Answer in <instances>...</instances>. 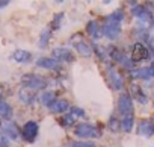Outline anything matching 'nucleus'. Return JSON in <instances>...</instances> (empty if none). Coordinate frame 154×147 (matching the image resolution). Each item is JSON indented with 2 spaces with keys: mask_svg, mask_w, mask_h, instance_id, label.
I'll use <instances>...</instances> for the list:
<instances>
[{
  "mask_svg": "<svg viewBox=\"0 0 154 147\" xmlns=\"http://www.w3.org/2000/svg\"><path fill=\"white\" fill-rule=\"evenodd\" d=\"M21 84L24 85V88H29L32 91H38V90H44L47 87V81L39 76V75H33V73H29V75H24L21 78Z\"/></svg>",
  "mask_w": 154,
  "mask_h": 147,
  "instance_id": "f257e3e1",
  "label": "nucleus"
},
{
  "mask_svg": "<svg viewBox=\"0 0 154 147\" xmlns=\"http://www.w3.org/2000/svg\"><path fill=\"white\" fill-rule=\"evenodd\" d=\"M38 132H39L38 123H35V121H27V123L23 126V129H21V136H23V139H24L26 142H33V141L36 139V136H38Z\"/></svg>",
  "mask_w": 154,
  "mask_h": 147,
  "instance_id": "f03ea898",
  "label": "nucleus"
},
{
  "mask_svg": "<svg viewBox=\"0 0 154 147\" xmlns=\"http://www.w3.org/2000/svg\"><path fill=\"white\" fill-rule=\"evenodd\" d=\"M75 135L80 136V138H94V136H98L100 132L95 126L89 124V123H83V124H79L75 127Z\"/></svg>",
  "mask_w": 154,
  "mask_h": 147,
  "instance_id": "7ed1b4c3",
  "label": "nucleus"
},
{
  "mask_svg": "<svg viewBox=\"0 0 154 147\" xmlns=\"http://www.w3.org/2000/svg\"><path fill=\"white\" fill-rule=\"evenodd\" d=\"M118 111L127 117V115H131L133 114V100L128 94H121L119 99H118Z\"/></svg>",
  "mask_w": 154,
  "mask_h": 147,
  "instance_id": "20e7f679",
  "label": "nucleus"
},
{
  "mask_svg": "<svg viewBox=\"0 0 154 147\" xmlns=\"http://www.w3.org/2000/svg\"><path fill=\"white\" fill-rule=\"evenodd\" d=\"M131 61L134 62H139V61H143V59H148L149 58V50L146 46H143L142 43H136L131 49Z\"/></svg>",
  "mask_w": 154,
  "mask_h": 147,
  "instance_id": "39448f33",
  "label": "nucleus"
},
{
  "mask_svg": "<svg viewBox=\"0 0 154 147\" xmlns=\"http://www.w3.org/2000/svg\"><path fill=\"white\" fill-rule=\"evenodd\" d=\"M51 55H53V58L57 59L59 62H60V61L71 62V61L74 59V55H72V52H71L68 47H56V49H53Z\"/></svg>",
  "mask_w": 154,
  "mask_h": 147,
  "instance_id": "423d86ee",
  "label": "nucleus"
},
{
  "mask_svg": "<svg viewBox=\"0 0 154 147\" xmlns=\"http://www.w3.org/2000/svg\"><path fill=\"white\" fill-rule=\"evenodd\" d=\"M2 127H3V133L9 138V139H17L20 136V130L17 127V124L11 120H3L2 123Z\"/></svg>",
  "mask_w": 154,
  "mask_h": 147,
  "instance_id": "0eeeda50",
  "label": "nucleus"
},
{
  "mask_svg": "<svg viewBox=\"0 0 154 147\" xmlns=\"http://www.w3.org/2000/svg\"><path fill=\"white\" fill-rule=\"evenodd\" d=\"M103 32H104V35H106L109 40H116V38L121 35V24H115V23L106 21Z\"/></svg>",
  "mask_w": 154,
  "mask_h": 147,
  "instance_id": "6e6552de",
  "label": "nucleus"
},
{
  "mask_svg": "<svg viewBox=\"0 0 154 147\" xmlns=\"http://www.w3.org/2000/svg\"><path fill=\"white\" fill-rule=\"evenodd\" d=\"M74 43V47L75 50L79 52L83 58H91L92 56V49L89 47V44H86L83 40H79V41H75V40H71Z\"/></svg>",
  "mask_w": 154,
  "mask_h": 147,
  "instance_id": "1a4fd4ad",
  "label": "nucleus"
},
{
  "mask_svg": "<svg viewBox=\"0 0 154 147\" xmlns=\"http://www.w3.org/2000/svg\"><path fill=\"white\" fill-rule=\"evenodd\" d=\"M131 14H133L134 17H137L139 20H142V21L154 20V18H152V14H151L145 6H134V8L131 9Z\"/></svg>",
  "mask_w": 154,
  "mask_h": 147,
  "instance_id": "9d476101",
  "label": "nucleus"
},
{
  "mask_svg": "<svg viewBox=\"0 0 154 147\" xmlns=\"http://www.w3.org/2000/svg\"><path fill=\"white\" fill-rule=\"evenodd\" d=\"M36 65L39 68H47V70H56L59 67V61L54 58H39L36 61Z\"/></svg>",
  "mask_w": 154,
  "mask_h": 147,
  "instance_id": "9b49d317",
  "label": "nucleus"
},
{
  "mask_svg": "<svg viewBox=\"0 0 154 147\" xmlns=\"http://www.w3.org/2000/svg\"><path fill=\"white\" fill-rule=\"evenodd\" d=\"M12 59L17 61V62H20V64H27V62L32 61V53L27 52V50L18 49V50H15V52L12 53Z\"/></svg>",
  "mask_w": 154,
  "mask_h": 147,
  "instance_id": "f8f14e48",
  "label": "nucleus"
},
{
  "mask_svg": "<svg viewBox=\"0 0 154 147\" xmlns=\"http://www.w3.org/2000/svg\"><path fill=\"white\" fill-rule=\"evenodd\" d=\"M0 117H2L3 120H11L12 118V108L3 97H0Z\"/></svg>",
  "mask_w": 154,
  "mask_h": 147,
  "instance_id": "ddd939ff",
  "label": "nucleus"
},
{
  "mask_svg": "<svg viewBox=\"0 0 154 147\" xmlns=\"http://www.w3.org/2000/svg\"><path fill=\"white\" fill-rule=\"evenodd\" d=\"M50 109H51V112H54V114H62V112H65V111L69 109V102H68L66 99H57Z\"/></svg>",
  "mask_w": 154,
  "mask_h": 147,
  "instance_id": "4468645a",
  "label": "nucleus"
},
{
  "mask_svg": "<svg viewBox=\"0 0 154 147\" xmlns=\"http://www.w3.org/2000/svg\"><path fill=\"white\" fill-rule=\"evenodd\" d=\"M109 81H110V84H112V87L115 88V90H122V87H124V82H122V78L118 75V73L115 71V70H109Z\"/></svg>",
  "mask_w": 154,
  "mask_h": 147,
  "instance_id": "2eb2a0df",
  "label": "nucleus"
},
{
  "mask_svg": "<svg viewBox=\"0 0 154 147\" xmlns=\"http://www.w3.org/2000/svg\"><path fill=\"white\" fill-rule=\"evenodd\" d=\"M86 32H88V35L92 38V40H98L103 34V30L100 29V26H98V23L97 21H89L88 23V26H86Z\"/></svg>",
  "mask_w": 154,
  "mask_h": 147,
  "instance_id": "dca6fc26",
  "label": "nucleus"
},
{
  "mask_svg": "<svg viewBox=\"0 0 154 147\" xmlns=\"http://www.w3.org/2000/svg\"><path fill=\"white\" fill-rule=\"evenodd\" d=\"M154 133V124L149 120H142L139 123V135L143 136H151Z\"/></svg>",
  "mask_w": 154,
  "mask_h": 147,
  "instance_id": "f3484780",
  "label": "nucleus"
},
{
  "mask_svg": "<svg viewBox=\"0 0 154 147\" xmlns=\"http://www.w3.org/2000/svg\"><path fill=\"white\" fill-rule=\"evenodd\" d=\"M18 97H20L21 102L30 105V103H33V100H35V91H32V90H29V88H21L20 93H18Z\"/></svg>",
  "mask_w": 154,
  "mask_h": 147,
  "instance_id": "a211bd4d",
  "label": "nucleus"
},
{
  "mask_svg": "<svg viewBox=\"0 0 154 147\" xmlns=\"http://www.w3.org/2000/svg\"><path fill=\"white\" fill-rule=\"evenodd\" d=\"M39 100H41V103H42L44 106L51 108V106H53V103H54L57 99H56V94H54L53 91H44V93L41 94Z\"/></svg>",
  "mask_w": 154,
  "mask_h": 147,
  "instance_id": "6ab92c4d",
  "label": "nucleus"
},
{
  "mask_svg": "<svg viewBox=\"0 0 154 147\" xmlns=\"http://www.w3.org/2000/svg\"><path fill=\"white\" fill-rule=\"evenodd\" d=\"M130 93L140 102V103H146V96L145 94H142V90H140V87L139 85H136V84H131L130 85Z\"/></svg>",
  "mask_w": 154,
  "mask_h": 147,
  "instance_id": "aec40b11",
  "label": "nucleus"
},
{
  "mask_svg": "<svg viewBox=\"0 0 154 147\" xmlns=\"http://www.w3.org/2000/svg\"><path fill=\"white\" fill-rule=\"evenodd\" d=\"M122 20H124V12L119 11V9L113 11V12H112L110 15H107V18H106V21H109V23H115V24H121Z\"/></svg>",
  "mask_w": 154,
  "mask_h": 147,
  "instance_id": "412c9836",
  "label": "nucleus"
},
{
  "mask_svg": "<svg viewBox=\"0 0 154 147\" xmlns=\"http://www.w3.org/2000/svg\"><path fill=\"white\" fill-rule=\"evenodd\" d=\"M131 76H133V78H140V79H149V78H151L149 67H146V68H139V70L133 71Z\"/></svg>",
  "mask_w": 154,
  "mask_h": 147,
  "instance_id": "4be33fe9",
  "label": "nucleus"
},
{
  "mask_svg": "<svg viewBox=\"0 0 154 147\" xmlns=\"http://www.w3.org/2000/svg\"><path fill=\"white\" fill-rule=\"evenodd\" d=\"M133 123H134L133 115H127V117H124L122 121H121V127H122V130H124V132H131V129H133Z\"/></svg>",
  "mask_w": 154,
  "mask_h": 147,
  "instance_id": "5701e85b",
  "label": "nucleus"
},
{
  "mask_svg": "<svg viewBox=\"0 0 154 147\" xmlns=\"http://www.w3.org/2000/svg\"><path fill=\"white\" fill-rule=\"evenodd\" d=\"M50 37H51L50 29H44V30L41 32V37H39V47H41V49H44V47L47 46V43L50 41Z\"/></svg>",
  "mask_w": 154,
  "mask_h": 147,
  "instance_id": "b1692460",
  "label": "nucleus"
},
{
  "mask_svg": "<svg viewBox=\"0 0 154 147\" xmlns=\"http://www.w3.org/2000/svg\"><path fill=\"white\" fill-rule=\"evenodd\" d=\"M107 126H109V129H110L112 132H119V130L122 129V127H121V121H119V118H116V117H112V118L109 120Z\"/></svg>",
  "mask_w": 154,
  "mask_h": 147,
  "instance_id": "393cba45",
  "label": "nucleus"
},
{
  "mask_svg": "<svg viewBox=\"0 0 154 147\" xmlns=\"http://www.w3.org/2000/svg\"><path fill=\"white\" fill-rule=\"evenodd\" d=\"M94 50H95V53L100 56V59H107V58L110 56V55L107 53V50H106L104 47H101L100 44H95V46H94Z\"/></svg>",
  "mask_w": 154,
  "mask_h": 147,
  "instance_id": "a878e982",
  "label": "nucleus"
},
{
  "mask_svg": "<svg viewBox=\"0 0 154 147\" xmlns=\"http://www.w3.org/2000/svg\"><path fill=\"white\" fill-rule=\"evenodd\" d=\"M69 112H71V115L75 118V117H85V111L83 109H80V108H77V106H71L69 108Z\"/></svg>",
  "mask_w": 154,
  "mask_h": 147,
  "instance_id": "bb28decb",
  "label": "nucleus"
},
{
  "mask_svg": "<svg viewBox=\"0 0 154 147\" xmlns=\"http://www.w3.org/2000/svg\"><path fill=\"white\" fill-rule=\"evenodd\" d=\"M72 147H95V144L92 141H75Z\"/></svg>",
  "mask_w": 154,
  "mask_h": 147,
  "instance_id": "cd10ccee",
  "label": "nucleus"
},
{
  "mask_svg": "<svg viewBox=\"0 0 154 147\" xmlns=\"http://www.w3.org/2000/svg\"><path fill=\"white\" fill-rule=\"evenodd\" d=\"M9 145V138L3 133V130H0V147H8Z\"/></svg>",
  "mask_w": 154,
  "mask_h": 147,
  "instance_id": "c85d7f7f",
  "label": "nucleus"
},
{
  "mask_svg": "<svg viewBox=\"0 0 154 147\" xmlns=\"http://www.w3.org/2000/svg\"><path fill=\"white\" fill-rule=\"evenodd\" d=\"M62 18H63V14H59V15H56V17H54V20H53V23H51V27H53V29H57V27H60Z\"/></svg>",
  "mask_w": 154,
  "mask_h": 147,
  "instance_id": "c756f323",
  "label": "nucleus"
},
{
  "mask_svg": "<svg viewBox=\"0 0 154 147\" xmlns=\"http://www.w3.org/2000/svg\"><path fill=\"white\" fill-rule=\"evenodd\" d=\"M72 123H74V117H72L71 114L62 117V124H63V126H71Z\"/></svg>",
  "mask_w": 154,
  "mask_h": 147,
  "instance_id": "7c9ffc66",
  "label": "nucleus"
},
{
  "mask_svg": "<svg viewBox=\"0 0 154 147\" xmlns=\"http://www.w3.org/2000/svg\"><path fill=\"white\" fill-rule=\"evenodd\" d=\"M148 50H151L154 53V37H149V40H148Z\"/></svg>",
  "mask_w": 154,
  "mask_h": 147,
  "instance_id": "2f4dec72",
  "label": "nucleus"
},
{
  "mask_svg": "<svg viewBox=\"0 0 154 147\" xmlns=\"http://www.w3.org/2000/svg\"><path fill=\"white\" fill-rule=\"evenodd\" d=\"M9 5V2H8V0H5V2H0V9H2L3 6H8Z\"/></svg>",
  "mask_w": 154,
  "mask_h": 147,
  "instance_id": "473e14b6",
  "label": "nucleus"
},
{
  "mask_svg": "<svg viewBox=\"0 0 154 147\" xmlns=\"http://www.w3.org/2000/svg\"><path fill=\"white\" fill-rule=\"evenodd\" d=\"M149 71H151V78H154V61H152V64L149 67Z\"/></svg>",
  "mask_w": 154,
  "mask_h": 147,
  "instance_id": "72a5a7b5",
  "label": "nucleus"
},
{
  "mask_svg": "<svg viewBox=\"0 0 154 147\" xmlns=\"http://www.w3.org/2000/svg\"><path fill=\"white\" fill-rule=\"evenodd\" d=\"M152 24H154V21H152Z\"/></svg>",
  "mask_w": 154,
  "mask_h": 147,
  "instance_id": "f704fd0d",
  "label": "nucleus"
}]
</instances>
